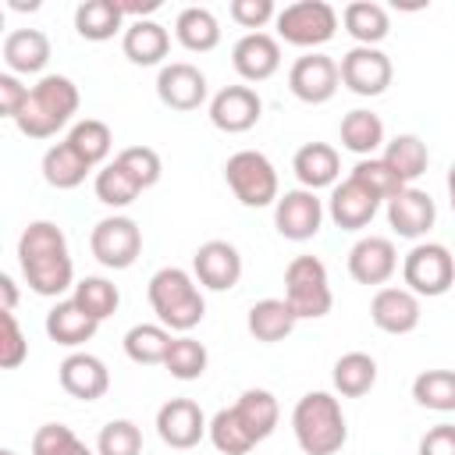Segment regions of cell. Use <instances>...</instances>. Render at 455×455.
Instances as JSON below:
<instances>
[{
    "label": "cell",
    "mask_w": 455,
    "mask_h": 455,
    "mask_svg": "<svg viewBox=\"0 0 455 455\" xmlns=\"http://www.w3.org/2000/svg\"><path fill=\"white\" fill-rule=\"evenodd\" d=\"M18 267L25 284L43 299H60L68 288H75V263L68 252V238L60 224L53 220H32L25 224L18 238Z\"/></svg>",
    "instance_id": "6da1fadb"
},
{
    "label": "cell",
    "mask_w": 455,
    "mask_h": 455,
    "mask_svg": "<svg viewBox=\"0 0 455 455\" xmlns=\"http://www.w3.org/2000/svg\"><path fill=\"white\" fill-rule=\"evenodd\" d=\"M78 103H82L78 85L68 75H43L28 89V100L18 110L14 128L25 139H50V135H57L78 114Z\"/></svg>",
    "instance_id": "7a4b0ae2"
},
{
    "label": "cell",
    "mask_w": 455,
    "mask_h": 455,
    "mask_svg": "<svg viewBox=\"0 0 455 455\" xmlns=\"http://www.w3.org/2000/svg\"><path fill=\"white\" fill-rule=\"evenodd\" d=\"M291 434L306 455H338L348 441L341 402L331 391H306L291 409Z\"/></svg>",
    "instance_id": "3957f363"
},
{
    "label": "cell",
    "mask_w": 455,
    "mask_h": 455,
    "mask_svg": "<svg viewBox=\"0 0 455 455\" xmlns=\"http://www.w3.org/2000/svg\"><path fill=\"white\" fill-rule=\"evenodd\" d=\"M146 295H149V309L156 313V323H164L167 331L188 334L206 316V299L199 291V281L181 267H160L149 277Z\"/></svg>",
    "instance_id": "277c9868"
},
{
    "label": "cell",
    "mask_w": 455,
    "mask_h": 455,
    "mask_svg": "<svg viewBox=\"0 0 455 455\" xmlns=\"http://www.w3.org/2000/svg\"><path fill=\"white\" fill-rule=\"evenodd\" d=\"M224 181L235 192V199L242 206H249V210H263V206H274L281 199L277 171H274L270 156L259 153V149L231 153L228 164H224Z\"/></svg>",
    "instance_id": "5b68a950"
},
{
    "label": "cell",
    "mask_w": 455,
    "mask_h": 455,
    "mask_svg": "<svg viewBox=\"0 0 455 455\" xmlns=\"http://www.w3.org/2000/svg\"><path fill=\"white\" fill-rule=\"evenodd\" d=\"M284 302L299 320H320L331 313L334 291L320 256H295L284 267Z\"/></svg>",
    "instance_id": "8992f818"
},
{
    "label": "cell",
    "mask_w": 455,
    "mask_h": 455,
    "mask_svg": "<svg viewBox=\"0 0 455 455\" xmlns=\"http://www.w3.org/2000/svg\"><path fill=\"white\" fill-rule=\"evenodd\" d=\"M274 25H277V39H284L288 46H299V50L309 53V50H316V46L334 39L338 11L327 0H295V4L277 11Z\"/></svg>",
    "instance_id": "52a82bcc"
},
{
    "label": "cell",
    "mask_w": 455,
    "mask_h": 455,
    "mask_svg": "<svg viewBox=\"0 0 455 455\" xmlns=\"http://www.w3.org/2000/svg\"><path fill=\"white\" fill-rule=\"evenodd\" d=\"M402 281L419 299H437L455 284V256L441 242H416L402 259Z\"/></svg>",
    "instance_id": "ba28073f"
},
{
    "label": "cell",
    "mask_w": 455,
    "mask_h": 455,
    "mask_svg": "<svg viewBox=\"0 0 455 455\" xmlns=\"http://www.w3.org/2000/svg\"><path fill=\"white\" fill-rule=\"evenodd\" d=\"M89 249L107 270H128L142 252V228L124 213L103 217L89 231Z\"/></svg>",
    "instance_id": "9c48e42d"
},
{
    "label": "cell",
    "mask_w": 455,
    "mask_h": 455,
    "mask_svg": "<svg viewBox=\"0 0 455 455\" xmlns=\"http://www.w3.org/2000/svg\"><path fill=\"white\" fill-rule=\"evenodd\" d=\"M341 85V71H338V60L320 53V50H309L302 57H295V64L288 68V89L299 103H309V107H320L327 100H334Z\"/></svg>",
    "instance_id": "30bf717a"
},
{
    "label": "cell",
    "mask_w": 455,
    "mask_h": 455,
    "mask_svg": "<svg viewBox=\"0 0 455 455\" xmlns=\"http://www.w3.org/2000/svg\"><path fill=\"white\" fill-rule=\"evenodd\" d=\"M338 71H341V85L355 96H380L395 78L391 57L380 46H352L341 57Z\"/></svg>",
    "instance_id": "8fae6325"
},
{
    "label": "cell",
    "mask_w": 455,
    "mask_h": 455,
    "mask_svg": "<svg viewBox=\"0 0 455 455\" xmlns=\"http://www.w3.org/2000/svg\"><path fill=\"white\" fill-rule=\"evenodd\" d=\"M323 199L309 188H288L277 203H274V228L281 238L288 242H309L316 238L320 224H323Z\"/></svg>",
    "instance_id": "7c38bea8"
},
{
    "label": "cell",
    "mask_w": 455,
    "mask_h": 455,
    "mask_svg": "<svg viewBox=\"0 0 455 455\" xmlns=\"http://www.w3.org/2000/svg\"><path fill=\"white\" fill-rule=\"evenodd\" d=\"M263 117V100L252 85H224L210 100V124L224 135H242Z\"/></svg>",
    "instance_id": "4fadbf2b"
},
{
    "label": "cell",
    "mask_w": 455,
    "mask_h": 455,
    "mask_svg": "<svg viewBox=\"0 0 455 455\" xmlns=\"http://www.w3.org/2000/svg\"><path fill=\"white\" fill-rule=\"evenodd\" d=\"M192 277L206 291H231L242 281V252L224 238H210L192 252Z\"/></svg>",
    "instance_id": "5bb4252c"
},
{
    "label": "cell",
    "mask_w": 455,
    "mask_h": 455,
    "mask_svg": "<svg viewBox=\"0 0 455 455\" xmlns=\"http://www.w3.org/2000/svg\"><path fill=\"white\" fill-rule=\"evenodd\" d=\"M156 434L167 448H196L206 434H210V419L203 416L199 402L192 398H167L160 409H156Z\"/></svg>",
    "instance_id": "9a60e30c"
},
{
    "label": "cell",
    "mask_w": 455,
    "mask_h": 455,
    "mask_svg": "<svg viewBox=\"0 0 455 455\" xmlns=\"http://www.w3.org/2000/svg\"><path fill=\"white\" fill-rule=\"evenodd\" d=\"M206 96H210V85H206V75L196 64L171 60V64L160 68V75H156V100L164 107L188 114V110H199L206 103Z\"/></svg>",
    "instance_id": "2e32d148"
},
{
    "label": "cell",
    "mask_w": 455,
    "mask_h": 455,
    "mask_svg": "<svg viewBox=\"0 0 455 455\" xmlns=\"http://www.w3.org/2000/svg\"><path fill=\"white\" fill-rule=\"evenodd\" d=\"M398 270V249L384 235H366L348 249V274L359 284L384 288Z\"/></svg>",
    "instance_id": "e0dca14e"
},
{
    "label": "cell",
    "mask_w": 455,
    "mask_h": 455,
    "mask_svg": "<svg viewBox=\"0 0 455 455\" xmlns=\"http://www.w3.org/2000/svg\"><path fill=\"white\" fill-rule=\"evenodd\" d=\"M231 68L242 82H267L281 68V39L270 32H245L231 46Z\"/></svg>",
    "instance_id": "ac0fdd59"
},
{
    "label": "cell",
    "mask_w": 455,
    "mask_h": 455,
    "mask_svg": "<svg viewBox=\"0 0 455 455\" xmlns=\"http://www.w3.org/2000/svg\"><path fill=\"white\" fill-rule=\"evenodd\" d=\"M419 295H412L409 288H377L370 299V320L377 331L384 334H412L419 327Z\"/></svg>",
    "instance_id": "d6986e66"
},
{
    "label": "cell",
    "mask_w": 455,
    "mask_h": 455,
    "mask_svg": "<svg viewBox=\"0 0 455 455\" xmlns=\"http://www.w3.org/2000/svg\"><path fill=\"white\" fill-rule=\"evenodd\" d=\"M57 380H60V387H64L71 398H78V402H96V398H103L107 387H110V370H107V363H103L100 355H92V352H71V355H64V363L57 366Z\"/></svg>",
    "instance_id": "ffe728a7"
},
{
    "label": "cell",
    "mask_w": 455,
    "mask_h": 455,
    "mask_svg": "<svg viewBox=\"0 0 455 455\" xmlns=\"http://www.w3.org/2000/svg\"><path fill=\"white\" fill-rule=\"evenodd\" d=\"M377 210H380V199H377L370 188H363L352 174L331 188L327 217H331L341 231H363V228L377 217Z\"/></svg>",
    "instance_id": "44dd1931"
},
{
    "label": "cell",
    "mask_w": 455,
    "mask_h": 455,
    "mask_svg": "<svg viewBox=\"0 0 455 455\" xmlns=\"http://www.w3.org/2000/svg\"><path fill=\"white\" fill-rule=\"evenodd\" d=\"M437 220V206L430 199V192L405 185L395 199H387V224L395 228L398 238H423Z\"/></svg>",
    "instance_id": "7402d4cb"
},
{
    "label": "cell",
    "mask_w": 455,
    "mask_h": 455,
    "mask_svg": "<svg viewBox=\"0 0 455 455\" xmlns=\"http://www.w3.org/2000/svg\"><path fill=\"white\" fill-rule=\"evenodd\" d=\"M291 171L299 178V188H309V192L334 188L338 174H341V156L331 142H306V146L295 149Z\"/></svg>",
    "instance_id": "603a6c76"
},
{
    "label": "cell",
    "mask_w": 455,
    "mask_h": 455,
    "mask_svg": "<svg viewBox=\"0 0 455 455\" xmlns=\"http://www.w3.org/2000/svg\"><path fill=\"white\" fill-rule=\"evenodd\" d=\"M0 57L11 75H39L50 64V39L43 28H14L4 36Z\"/></svg>",
    "instance_id": "cb8c5ba5"
},
{
    "label": "cell",
    "mask_w": 455,
    "mask_h": 455,
    "mask_svg": "<svg viewBox=\"0 0 455 455\" xmlns=\"http://www.w3.org/2000/svg\"><path fill=\"white\" fill-rule=\"evenodd\" d=\"M121 50H124V57H128L132 64H139V68H156V64H164L167 50H171V32H167L160 21H153V18H146V21H128V28H124V36H121Z\"/></svg>",
    "instance_id": "d4e9b609"
},
{
    "label": "cell",
    "mask_w": 455,
    "mask_h": 455,
    "mask_svg": "<svg viewBox=\"0 0 455 455\" xmlns=\"http://www.w3.org/2000/svg\"><path fill=\"white\" fill-rule=\"evenodd\" d=\"M46 334L50 341L64 345V348H78L85 341H92V334L100 331V320H92L75 299H60L50 313H46Z\"/></svg>",
    "instance_id": "484cf974"
},
{
    "label": "cell",
    "mask_w": 455,
    "mask_h": 455,
    "mask_svg": "<svg viewBox=\"0 0 455 455\" xmlns=\"http://www.w3.org/2000/svg\"><path fill=\"white\" fill-rule=\"evenodd\" d=\"M231 409H235V416L242 419L245 434H249L256 444H259V441H267V437L277 430L281 405H277V398H274L267 387H249V391H242V395H238V402H235Z\"/></svg>",
    "instance_id": "4316f807"
},
{
    "label": "cell",
    "mask_w": 455,
    "mask_h": 455,
    "mask_svg": "<svg viewBox=\"0 0 455 455\" xmlns=\"http://www.w3.org/2000/svg\"><path fill=\"white\" fill-rule=\"evenodd\" d=\"M124 14L117 0H82L75 7V32L89 43H107L117 32L124 36Z\"/></svg>",
    "instance_id": "83f0119b"
},
{
    "label": "cell",
    "mask_w": 455,
    "mask_h": 455,
    "mask_svg": "<svg viewBox=\"0 0 455 455\" xmlns=\"http://www.w3.org/2000/svg\"><path fill=\"white\" fill-rule=\"evenodd\" d=\"M341 25L355 39V46H380L387 39V32H391L387 7L384 4H373V0H352V4H345Z\"/></svg>",
    "instance_id": "f1b7e54d"
},
{
    "label": "cell",
    "mask_w": 455,
    "mask_h": 455,
    "mask_svg": "<svg viewBox=\"0 0 455 455\" xmlns=\"http://www.w3.org/2000/svg\"><path fill=\"white\" fill-rule=\"evenodd\" d=\"M295 323H299V316L291 313V306L284 299H259V302L249 306V316H245L249 334L256 341H263V345L284 341L295 331Z\"/></svg>",
    "instance_id": "f546056e"
},
{
    "label": "cell",
    "mask_w": 455,
    "mask_h": 455,
    "mask_svg": "<svg viewBox=\"0 0 455 455\" xmlns=\"http://www.w3.org/2000/svg\"><path fill=\"white\" fill-rule=\"evenodd\" d=\"M174 39L188 53H210L220 43V21L210 7H181L174 18Z\"/></svg>",
    "instance_id": "4dcf8cb0"
},
{
    "label": "cell",
    "mask_w": 455,
    "mask_h": 455,
    "mask_svg": "<svg viewBox=\"0 0 455 455\" xmlns=\"http://www.w3.org/2000/svg\"><path fill=\"white\" fill-rule=\"evenodd\" d=\"M338 135H341V146L348 149V153H355L359 160H366V156H373L377 149H384V121L373 114V110H363V107H355V110H348L345 117H341V128H338Z\"/></svg>",
    "instance_id": "1f68e13d"
},
{
    "label": "cell",
    "mask_w": 455,
    "mask_h": 455,
    "mask_svg": "<svg viewBox=\"0 0 455 455\" xmlns=\"http://www.w3.org/2000/svg\"><path fill=\"white\" fill-rule=\"evenodd\" d=\"M380 160L398 174V181L402 185H412L416 178H423L427 174V164H430V149H427V142L419 139V135H395V139H387L384 142V153H380Z\"/></svg>",
    "instance_id": "d6a6232c"
},
{
    "label": "cell",
    "mask_w": 455,
    "mask_h": 455,
    "mask_svg": "<svg viewBox=\"0 0 455 455\" xmlns=\"http://www.w3.org/2000/svg\"><path fill=\"white\" fill-rule=\"evenodd\" d=\"M43 181L50 185V188H57V192H68V188H78L82 181H85V174L92 171L78 153H75V146L64 139V142H53L46 153H43Z\"/></svg>",
    "instance_id": "836d02e7"
},
{
    "label": "cell",
    "mask_w": 455,
    "mask_h": 455,
    "mask_svg": "<svg viewBox=\"0 0 455 455\" xmlns=\"http://www.w3.org/2000/svg\"><path fill=\"white\" fill-rule=\"evenodd\" d=\"M334 391L341 398H363L377 384V359L370 352H345L331 370Z\"/></svg>",
    "instance_id": "e575fe53"
},
{
    "label": "cell",
    "mask_w": 455,
    "mask_h": 455,
    "mask_svg": "<svg viewBox=\"0 0 455 455\" xmlns=\"http://www.w3.org/2000/svg\"><path fill=\"white\" fill-rule=\"evenodd\" d=\"M171 331L164 323H135L124 334V355L139 366H164L171 348Z\"/></svg>",
    "instance_id": "d590c367"
},
{
    "label": "cell",
    "mask_w": 455,
    "mask_h": 455,
    "mask_svg": "<svg viewBox=\"0 0 455 455\" xmlns=\"http://www.w3.org/2000/svg\"><path fill=\"white\" fill-rule=\"evenodd\" d=\"M68 142L75 146V153H78L89 167H100V164H107V156H110V149H114V132H110V124L100 121V117H82V121L71 124Z\"/></svg>",
    "instance_id": "8d00e7d4"
},
{
    "label": "cell",
    "mask_w": 455,
    "mask_h": 455,
    "mask_svg": "<svg viewBox=\"0 0 455 455\" xmlns=\"http://www.w3.org/2000/svg\"><path fill=\"white\" fill-rule=\"evenodd\" d=\"M92 192H96V199L103 203V206H110V210H124V206H132L135 199H139V181L117 164V160H110V164H103L100 171H96V178H92Z\"/></svg>",
    "instance_id": "74e56055"
},
{
    "label": "cell",
    "mask_w": 455,
    "mask_h": 455,
    "mask_svg": "<svg viewBox=\"0 0 455 455\" xmlns=\"http://www.w3.org/2000/svg\"><path fill=\"white\" fill-rule=\"evenodd\" d=\"M416 405L430 412H455V370H423L412 380Z\"/></svg>",
    "instance_id": "f35d334b"
},
{
    "label": "cell",
    "mask_w": 455,
    "mask_h": 455,
    "mask_svg": "<svg viewBox=\"0 0 455 455\" xmlns=\"http://www.w3.org/2000/svg\"><path fill=\"white\" fill-rule=\"evenodd\" d=\"M206 363H210V352L203 341H196L192 334H178L167 348V359H164V370L174 377V380H199L206 373Z\"/></svg>",
    "instance_id": "ab89813d"
},
{
    "label": "cell",
    "mask_w": 455,
    "mask_h": 455,
    "mask_svg": "<svg viewBox=\"0 0 455 455\" xmlns=\"http://www.w3.org/2000/svg\"><path fill=\"white\" fill-rule=\"evenodd\" d=\"M92 320H107V316H114L117 313V306H121V291H117V284L114 281H107V277H82L78 284H75V295H71Z\"/></svg>",
    "instance_id": "60d3db41"
},
{
    "label": "cell",
    "mask_w": 455,
    "mask_h": 455,
    "mask_svg": "<svg viewBox=\"0 0 455 455\" xmlns=\"http://www.w3.org/2000/svg\"><path fill=\"white\" fill-rule=\"evenodd\" d=\"M206 437H210V444H213L220 455H245V451L256 448V441L245 434V427H242V419L235 416L231 405L213 412V419H210V434H206Z\"/></svg>",
    "instance_id": "b9f144b4"
},
{
    "label": "cell",
    "mask_w": 455,
    "mask_h": 455,
    "mask_svg": "<svg viewBox=\"0 0 455 455\" xmlns=\"http://www.w3.org/2000/svg\"><path fill=\"white\" fill-rule=\"evenodd\" d=\"M352 178L363 185V188H370L380 203H387V199H395L405 185L398 181V174L380 160V156H366V160H355V167H352Z\"/></svg>",
    "instance_id": "7bdbcfd3"
},
{
    "label": "cell",
    "mask_w": 455,
    "mask_h": 455,
    "mask_svg": "<svg viewBox=\"0 0 455 455\" xmlns=\"http://www.w3.org/2000/svg\"><path fill=\"white\" fill-rule=\"evenodd\" d=\"M96 455H142V430L132 419L103 423L96 437Z\"/></svg>",
    "instance_id": "ee69618b"
},
{
    "label": "cell",
    "mask_w": 455,
    "mask_h": 455,
    "mask_svg": "<svg viewBox=\"0 0 455 455\" xmlns=\"http://www.w3.org/2000/svg\"><path fill=\"white\" fill-rule=\"evenodd\" d=\"M135 181H139V188L146 192V188H153L156 181H160V174H164V164H160V153L153 149V146H128V149H121L117 156H114Z\"/></svg>",
    "instance_id": "f6af8a7d"
},
{
    "label": "cell",
    "mask_w": 455,
    "mask_h": 455,
    "mask_svg": "<svg viewBox=\"0 0 455 455\" xmlns=\"http://www.w3.org/2000/svg\"><path fill=\"white\" fill-rule=\"evenodd\" d=\"M0 320H4V338H0V366L4 370H18L25 359H28V341L18 327V316L0 309Z\"/></svg>",
    "instance_id": "bcb514c9"
},
{
    "label": "cell",
    "mask_w": 455,
    "mask_h": 455,
    "mask_svg": "<svg viewBox=\"0 0 455 455\" xmlns=\"http://www.w3.org/2000/svg\"><path fill=\"white\" fill-rule=\"evenodd\" d=\"M78 444V434L64 423H43L32 434V455H68Z\"/></svg>",
    "instance_id": "7dc6e473"
},
{
    "label": "cell",
    "mask_w": 455,
    "mask_h": 455,
    "mask_svg": "<svg viewBox=\"0 0 455 455\" xmlns=\"http://www.w3.org/2000/svg\"><path fill=\"white\" fill-rule=\"evenodd\" d=\"M228 14L235 25L249 28V32H263V25L277 18V7H274V0H231Z\"/></svg>",
    "instance_id": "c3c4849f"
},
{
    "label": "cell",
    "mask_w": 455,
    "mask_h": 455,
    "mask_svg": "<svg viewBox=\"0 0 455 455\" xmlns=\"http://www.w3.org/2000/svg\"><path fill=\"white\" fill-rule=\"evenodd\" d=\"M28 89H32V85H21L18 75H11V71L0 75V114H4L7 121L18 117V110H21L25 100H28Z\"/></svg>",
    "instance_id": "681fc988"
},
{
    "label": "cell",
    "mask_w": 455,
    "mask_h": 455,
    "mask_svg": "<svg viewBox=\"0 0 455 455\" xmlns=\"http://www.w3.org/2000/svg\"><path fill=\"white\" fill-rule=\"evenodd\" d=\"M419 455H455V427L437 423L419 437Z\"/></svg>",
    "instance_id": "f907efd6"
},
{
    "label": "cell",
    "mask_w": 455,
    "mask_h": 455,
    "mask_svg": "<svg viewBox=\"0 0 455 455\" xmlns=\"http://www.w3.org/2000/svg\"><path fill=\"white\" fill-rule=\"evenodd\" d=\"M121 4V14L124 18H132V21H146L153 11H160V0H117Z\"/></svg>",
    "instance_id": "816d5d0a"
},
{
    "label": "cell",
    "mask_w": 455,
    "mask_h": 455,
    "mask_svg": "<svg viewBox=\"0 0 455 455\" xmlns=\"http://www.w3.org/2000/svg\"><path fill=\"white\" fill-rule=\"evenodd\" d=\"M0 291H4V309L14 313V306H18V288H14V277H11V274H0Z\"/></svg>",
    "instance_id": "f5cc1de1"
},
{
    "label": "cell",
    "mask_w": 455,
    "mask_h": 455,
    "mask_svg": "<svg viewBox=\"0 0 455 455\" xmlns=\"http://www.w3.org/2000/svg\"><path fill=\"white\" fill-rule=\"evenodd\" d=\"M448 203H451V213H455V164L448 167Z\"/></svg>",
    "instance_id": "db71d44e"
},
{
    "label": "cell",
    "mask_w": 455,
    "mask_h": 455,
    "mask_svg": "<svg viewBox=\"0 0 455 455\" xmlns=\"http://www.w3.org/2000/svg\"><path fill=\"white\" fill-rule=\"evenodd\" d=\"M68 455H96V451H92V448H85V441H78V444H75Z\"/></svg>",
    "instance_id": "11a10c76"
},
{
    "label": "cell",
    "mask_w": 455,
    "mask_h": 455,
    "mask_svg": "<svg viewBox=\"0 0 455 455\" xmlns=\"http://www.w3.org/2000/svg\"><path fill=\"white\" fill-rule=\"evenodd\" d=\"M0 455H18V451H14V448H4V451H0Z\"/></svg>",
    "instance_id": "9f6ffc18"
}]
</instances>
